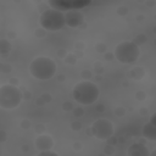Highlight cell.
<instances>
[{
  "instance_id": "3",
  "label": "cell",
  "mask_w": 156,
  "mask_h": 156,
  "mask_svg": "<svg viewBox=\"0 0 156 156\" xmlns=\"http://www.w3.org/2000/svg\"><path fill=\"white\" fill-rule=\"evenodd\" d=\"M22 101L21 90L12 84H4L0 87V107L5 110L16 108Z\"/></svg>"
},
{
  "instance_id": "1",
  "label": "cell",
  "mask_w": 156,
  "mask_h": 156,
  "mask_svg": "<svg viewBox=\"0 0 156 156\" xmlns=\"http://www.w3.org/2000/svg\"><path fill=\"white\" fill-rule=\"evenodd\" d=\"M72 95L78 104L91 105L98 100L100 95V90L95 83L89 80H82L74 85Z\"/></svg>"
},
{
  "instance_id": "8",
  "label": "cell",
  "mask_w": 156,
  "mask_h": 156,
  "mask_svg": "<svg viewBox=\"0 0 156 156\" xmlns=\"http://www.w3.org/2000/svg\"><path fill=\"white\" fill-rule=\"evenodd\" d=\"M84 21V16L78 10H68L65 12V24L71 28L79 27Z\"/></svg>"
},
{
  "instance_id": "6",
  "label": "cell",
  "mask_w": 156,
  "mask_h": 156,
  "mask_svg": "<svg viewBox=\"0 0 156 156\" xmlns=\"http://www.w3.org/2000/svg\"><path fill=\"white\" fill-rule=\"evenodd\" d=\"M91 133L96 139L106 140L113 134V124L105 118H99L91 124Z\"/></svg>"
},
{
  "instance_id": "4",
  "label": "cell",
  "mask_w": 156,
  "mask_h": 156,
  "mask_svg": "<svg viewBox=\"0 0 156 156\" xmlns=\"http://www.w3.org/2000/svg\"><path fill=\"white\" fill-rule=\"evenodd\" d=\"M39 23L46 30H58L65 26V12L55 9L45 10L39 17Z\"/></svg>"
},
{
  "instance_id": "10",
  "label": "cell",
  "mask_w": 156,
  "mask_h": 156,
  "mask_svg": "<svg viewBox=\"0 0 156 156\" xmlns=\"http://www.w3.org/2000/svg\"><path fill=\"white\" fill-rule=\"evenodd\" d=\"M143 135H144V138H146V139H149V140H155V139H156V129H155V123H154V121H150L149 123H146V124L144 126Z\"/></svg>"
},
{
  "instance_id": "5",
  "label": "cell",
  "mask_w": 156,
  "mask_h": 156,
  "mask_svg": "<svg viewBox=\"0 0 156 156\" xmlns=\"http://www.w3.org/2000/svg\"><path fill=\"white\" fill-rule=\"evenodd\" d=\"M139 46L133 41H122L115 49V56L122 63H133L139 58Z\"/></svg>"
},
{
  "instance_id": "9",
  "label": "cell",
  "mask_w": 156,
  "mask_h": 156,
  "mask_svg": "<svg viewBox=\"0 0 156 156\" xmlns=\"http://www.w3.org/2000/svg\"><path fill=\"white\" fill-rule=\"evenodd\" d=\"M35 145H37V147H38L40 151H44V150L51 149L52 145H54V141H52V139H51L50 135L41 134V135H39V136L35 139Z\"/></svg>"
},
{
  "instance_id": "2",
  "label": "cell",
  "mask_w": 156,
  "mask_h": 156,
  "mask_svg": "<svg viewBox=\"0 0 156 156\" xmlns=\"http://www.w3.org/2000/svg\"><path fill=\"white\" fill-rule=\"evenodd\" d=\"M29 72L35 79L46 80L54 77L56 72V63L50 57L39 56L33 58L29 63Z\"/></svg>"
},
{
  "instance_id": "11",
  "label": "cell",
  "mask_w": 156,
  "mask_h": 156,
  "mask_svg": "<svg viewBox=\"0 0 156 156\" xmlns=\"http://www.w3.org/2000/svg\"><path fill=\"white\" fill-rule=\"evenodd\" d=\"M147 154V150L140 145V144H135V145H132L130 149L128 150V155H133V156H143V155H146Z\"/></svg>"
},
{
  "instance_id": "7",
  "label": "cell",
  "mask_w": 156,
  "mask_h": 156,
  "mask_svg": "<svg viewBox=\"0 0 156 156\" xmlns=\"http://www.w3.org/2000/svg\"><path fill=\"white\" fill-rule=\"evenodd\" d=\"M91 0H49L51 9L66 12L68 10H80L89 5Z\"/></svg>"
}]
</instances>
